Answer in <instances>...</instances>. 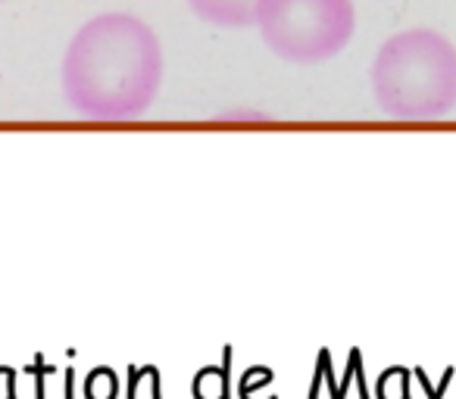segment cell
I'll use <instances>...</instances> for the list:
<instances>
[{
	"instance_id": "6da1fadb",
	"label": "cell",
	"mask_w": 456,
	"mask_h": 399,
	"mask_svg": "<svg viewBox=\"0 0 456 399\" xmlns=\"http://www.w3.org/2000/svg\"><path fill=\"white\" fill-rule=\"evenodd\" d=\"M163 76L157 35L134 16L107 13L72 38L63 60L66 100L91 119H128L153 103Z\"/></svg>"
},
{
	"instance_id": "7a4b0ae2",
	"label": "cell",
	"mask_w": 456,
	"mask_h": 399,
	"mask_svg": "<svg viewBox=\"0 0 456 399\" xmlns=\"http://www.w3.org/2000/svg\"><path fill=\"white\" fill-rule=\"evenodd\" d=\"M372 88L394 119H441L456 107V47L431 28L394 35L375 57Z\"/></svg>"
},
{
	"instance_id": "3957f363",
	"label": "cell",
	"mask_w": 456,
	"mask_h": 399,
	"mask_svg": "<svg viewBox=\"0 0 456 399\" xmlns=\"http://www.w3.org/2000/svg\"><path fill=\"white\" fill-rule=\"evenodd\" d=\"M256 26L266 47L288 63H325L354 38L350 0H263Z\"/></svg>"
},
{
	"instance_id": "277c9868",
	"label": "cell",
	"mask_w": 456,
	"mask_h": 399,
	"mask_svg": "<svg viewBox=\"0 0 456 399\" xmlns=\"http://www.w3.org/2000/svg\"><path fill=\"white\" fill-rule=\"evenodd\" d=\"M197 20L219 28H248L256 26L263 0H188Z\"/></svg>"
},
{
	"instance_id": "5b68a950",
	"label": "cell",
	"mask_w": 456,
	"mask_h": 399,
	"mask_svg": "<svg viewBox=\"0 0 456 399\" xmlns=\"http://www.w3.org/2000/svg\"><path fill=\"white\" fill-rule=\"evenodd\" d=\"M228 353L222 368H203L194 380V396L197 399H228Z\"/></svg>"
},
{
	"instance_id": "8992f818",
	"label": "cell",
	"mask_w": 456,
	"mask_h": 399,
	"mask_svg": "<svg viewBox=\"0 0 456 399\" xmlns=\"http://www.w3.org/2000/svg\"><path fill=\"white\" fill-rule=\"evenodd\" d=\"M85 393H88V399H113L116 396V374L110 371V368H94Z\"/></svg>"
}]
</instances>
